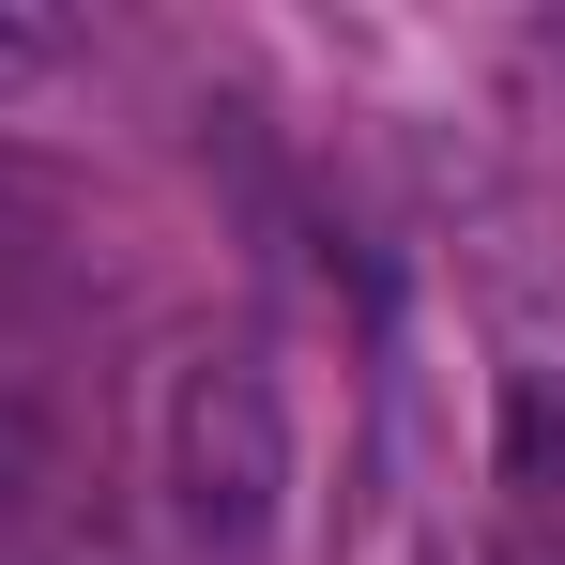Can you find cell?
Listing matches in <instances>:
<instances>
[{"mask_svg":"<svg viewBox=\"0 0 565 565\" xmlns=\"http://www.w3.org/2000/svg\"><path fill=\"white\" fill-rule=\"evenodd\" d=\"M77 62V15H31V0H0V107L31 93V77H62Z\"/></svg>","mask_w":565,"mask_h":565,"instance_id":"obj_3","label":"cell"},{"mask_svg":"<svg viewBox=\"0 0 565 565\" xmlns=\"http://www.w3.org/2000/svg\"><path fill=\"white\" fill-rule=\"evenodd\" d=\"M504 473H520V489H565V397H551V382L504 397Z\"/></svg>","mask_w":565,"mask_h":565,"instance_id":"obj_2","label":"cell"},{"mask_svg":"<svg viewBox=\"0 0 565 565\" xmlns=\"http://www.w3.org/2000/svg\"><path fill=\"white\" fill-rule=\"evenodd\" d=\"M153 489H169V535L184 565H260L290 520V397L245 337H214L169 367V413H153Z\"/></svg>","mask_w":565,"mask_h":565,"instance_id":"obj_1","label":"cell"}]
</instances>
